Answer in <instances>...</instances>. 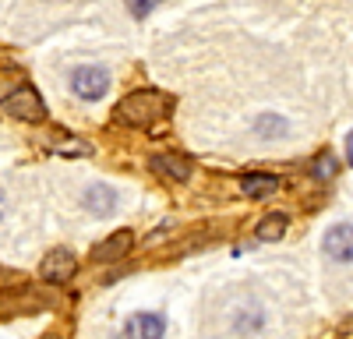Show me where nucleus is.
I'll return each instance as SVG.
<instances>
[{
	"label": "nucleus",
	"instance_id": "nucleus-1",
	"mask_svg": "<svg viewBox=\"0 0 353 339\" xmlns=\"http://www.w3.org/2000/svg\"><path fill=\"white\" fill-rule=\"evenodd\" d=\"M170 96H163L159 89H138L131 96H124L113 110V121L124 124V127H138V131H149L156 121H163L170 113Z\"/></svg>",
	"mask_w": 353,
	"mask_h": 339
},
{
	"label": "nucleus",
	"instance_id": "nucleus-2",
	"mask_svg": "<svg viewBox=\"0 0 353 339\" xmlns=\"http://www.w3.org/2000/svg\"><path fill=\"white\" fill-rule=\"evenodd\" d=\"M0 106H4L11 117L25 121V124H39V121H46V106H43V99H39V92L32 89V85H21V89H14L11 96L0 99Z\"/></svg>",
	"mask_w": 353,
	"mask_h": 339
},
{
	"label": "nucleus",
	"instance_id": "nucleus-3",
	"mask_svg": "<svg viewBox=\"0 0 353 339\" xmlns=\"http://www.w3.org/2000/svg\"><path fill=\"white\" fill-rule=\"evenodd\" d=\"M110 89V74L106 68H96V64H85V68H74L71 71V92L78 99H88V103H96L103 99Z\"/></svg>",
	"mask_w": 353,
	"mask_h": 339
},
{
	"label": "nucleus",
	"instance_id": "nucleus-4",
	"mask_svg": "<svg viewBox=\"0 0 353 339\" xmlns=\"http://www.w3.org/2000/svg\"><path fill=\"white\" fill-rule=\"evenodd\" d=\"M74 269H78L74 251H68V247H53L46 258H43V265H39V276H43L46 282H68V279L74 276Z\"/></svg>",
	"mask_w": 353,
	"mask_h": 339
},
{
	"label": "nucleus",
	"instance_id": "nucleus-5",
	"mask_svg": "<svg viewBox=\"0 0 353 339\" xmlns=\"http://www.w3.org/2000/svg\"><path fill=\"white\" fill-rule=\"evenodd\" d=\"M163 332H166V318L156 315V311H138L124 322L128 339H163Z\"/></svg>",
	"mask_w": 353,
	"mask_h": 339
},
{
	"label": "nucleus",
	"instance_id": "nucleus-6",
	"mask_svg": "<svg viewBox=\"0 0 353 339\" xmlns=\"http://www.w3.org/2000/svg\"><path fill=\"white\" fill-rule=\"evenodd\" d=\"M152 174L163 177V181H173V184H184L191 177V163L184 156H173V152H163V156H152L149 159Z\"/></svg>",
	"mask_w": 353,
	"mask_h": 339
},
{
	"label": "nucleus",
	"instance_id": "nucleus-7",
	"mask_svg": "<svg viewBox=\"0 0 353 339\" xmlns=\"http://www.w3.org/2000/svg\"><path fill=\"white\" fill-rule=\"evenodd\" d=\"M325 251L332 262H353V226L339 223L325 234Z\"/></svg>",
	"mask_w": 353,
	"mask_h": 339
},
{
	"label": "nucleus",
	"instance_id": "nucleus-8",
	"mask_svg": "<svg viewBox=\"0 0 353 339\" xmlns=\"http://www.w3.org/2000/svg\"><path fill=\"white\" fill-rule=\"evenodd\" d=\"M81 209L85 212H92V216H110L113 209H117V194H113V187H103V184H92L85 194H81Z\"/></svg>",
	"mask_w": 353,
	"mask_h": 339
},
{
	"label": "nucleus",
	"instance_id": "nucleus-9",
	"mask_svg": "<svg viewBox=\"0 0 353 339\" xmlns=\"http://www.w3.org/2000/svg\"><path fill=\"white\" fill-rule=\"evenodd\" d=\"M131 247H134V234H131V230H117L113 237H106V240L92 251V258H96V262H117V258H124Z\"/></svg>",
	"mask_w": 353,
	"mask_h": 339
},
{
	"label": "nucleus",
	"instance_id": "nucleus-10",
	"mask_svg": "<svg viewBox=\"0 0 353 339\" xmlns=\"http://www.w3.org/2000/svg\"><path fill=\"white\" fill-rule=\"evenodd\" d=\"M279 187H283V181L272 177V174H248V177L241 181V191L251 194V198H269V194H276Z\"/></svg>",
	"mask_w": 353,
	"mask_h": 339
},
{
	"label": "nucleus",
	"instance_id": "nucleus-11",
	"mask_svg": "<svg viewBox=\"0 0 353 339\" xmlns=\"http://www.w3.org/2000/svg\"><path fill=\"white\" fill-rule=\"evenodd\" d=\"M286 226H290V219H286L283 212L265 216V219L258 223V240H279V237L286 234Z\"/></svg>",
	"mask_w": 353,
	"mask_h": 339
},
{
	"label": "nucleus",
	"instance_id": "nucleus-12",
	"mask_svg": "<svg viewBox=\"0 0 353 339\" xmlns=\"http://www.w3.org/2000/svg\"><path fill=\"white\" fill-rule=\"evenodd\" d=\"M53 152H61V156H88L92 145H88V141H61V145H53Z\"/></svg>",
	"mask_w": 353,
	"mask_h": 339
},
{
	"label": "nucleus",
	"instance_id": "nucleus-13",
	"mask_svg": "<svg viewBox=\"0 0 353 339\" xmlns=\"http://www.w3.org/2000/svg\"><path fill=\"white\" fill-rule=\"evenodd\" d=\"M159 4H163V0H128V11H131L134 18H149Z\"/></svg>",
	"mask_w": 353,
	"mask_h": 339
},
{
	"label": "nucleus",
	"instance_id": "nucleus-14",
	"mask_svg": "<svg viewBox=\"0 0 353 339\" xmlns=\"http://www.w3.org/2000/svg\"><path fill=\"white\" fill-rule=\"evenodd\" d=\"M336 174V159L325 152V156H318V163H314V177H321V181H325V177H332Z\"/></svg>",
	"mask_w": 353,
	"mask_h": 339
},
{
	"label": "nucleus",
	"instance_id": "nucleus-15",
	"mask_svg": "<svg viewBox=\"0 0 353 339\" xmlns=\"http://www.w3.org/2000/svg\"><path fill=\"white\" fill-rule=\"evenodd\" d=\"M258 131H261L265 138H272V131H286V121H279V117H272V113H269V117L258 121Z\"/></svg>",
	"mask_w": 353,
	"mask_h": 339
},
{
	"label": "nucleus",
	"instance_id": "nucleus-16",
	"mask_svg": "<svg viewBox=\"0 0 353 339\" xmlns=\"http://www.w3.org/2000/svg\"><path fill=\"white\" fill-rule=\"evenodd\" d=\"M346 159H350V166H353V134L346 138Z\"/></svg>",
	"mask_w": 353,
	"mask_h": 339
},
{
	"label": "nucleus",
	"instance_id": "nucleus-17",
	"mask_svg": "<svg viewBox=\"0 0 353 339\" xmlns=\"http://www.w3.org/2000/svg\"><path fill=\"white\" fill-rule=\"evenodd\" d=\"M0 216H4V191H0Z\"/></svg>",
	"mask_w": 353,
	"mask_h": 339
},
{
	"label": "nucleus",
	"instance_id": "nucleus-18",
	"mask_svg": "<svg viewBox=\"0 0 353 339\" xmlns=\"http://www.w3.org/2000/svg\"><path fill=\"white\" fill-rule=\"evenodd\" d=\"M43 339H61V336H57V332H50V336H43Z\"/></svg>",
	"mask_w": 353,
	"mask_h": 339
}]
</instances>
